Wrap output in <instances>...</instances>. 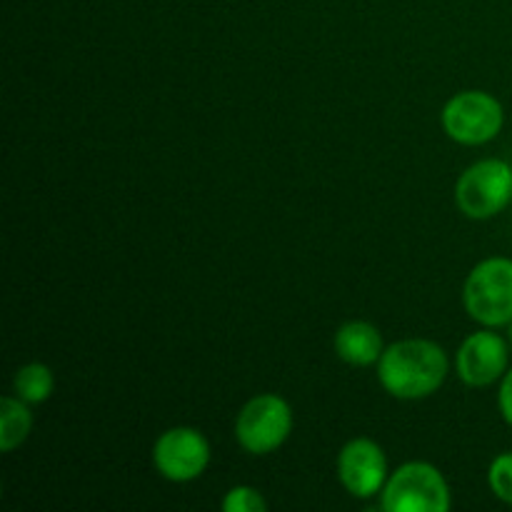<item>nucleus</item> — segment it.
Returning <instances> with one entry per match:
<instances>
[{
	"label": "nucleus",
	"mask_w": 512,
	"mask_h": 512,
	"mask_svg": "<svg viewBox=\"0 0 512 512\" xmlns=\"http://www.w3.org/2000/svg\"><path fill=\"white\" fill-rule=\"evenodd\" d=\"M448 355L433 340L410 338L393 343L378 360V380L393 398L420 400L448 378Z\"/></svg>",
	"instance_id": "nucleus-1"
},
{
	"label": "nucleus",
	"mask_w": 512,
	"mask_h": 512,
	"mask_svg": "<svg viewBox=\"0 0 512 512\" xmlns=\"http://www.w3.org/2000/svg\"><path fill=\"white\" fill-rule=\"evenodd\" d=\"M470 318L485 328H503L512 320V260L488 258L470 270L463 288Z\"/></svg>",
	"instance_id": "nucleus-2"
},
{
	"label": "nucleus",
	"mask_w": 512,
	"mask_h": 512,
	"mask_svg": "<svg viewBox=\"0 0 512 512\" xmlns=\"http://www.w3.org/2000/svg\"><path fill=\"white\" fill-rule=\"evenodd\" d=\"M450 488L435 465L405 463L395 470L383 488L380 508L385 512H448Z\"/></svg>",
	"instance_id": "nucleus-3"
},
{
	"label": "nucleus",
	"mask_w": 512,
	"mask_h": 512,
	"mask_svg": "<svg viewBox=\"0 0 512 512\" xmlns=\"http://www.w3.org/2000/svg\"><path fill=\"white\" fill-rule=\"evenodd\" d=\"M512 200V168L505 160L473 163L455 183V205L470 220H490Z\"/></svg>",
	"instance_id": "nucleus-4"
},
{
	"label": "nucleus",
	"mask_w": 512,
	"mask_h": 512,
	"mask_svg": "<svg viewBox=\"0 0 512 512\" xmlns=\"http://www.w3.org/2000/svg\"><path fill=\"white\" fill-rule=\"evenodd\" d=\"M293 433V410L280 395L265 393L248 400L235 420V438L250 455L278 450Z\"/></svg>",
	"instance_id": "nucleus-5"
},
{
	"label": "nucleus",
	"mask_w": 512,
	"mask_h": 512,
	"mask_svg": "<svg viewBox=\"0 0 512 512\" xmlns=\"http://www.w3.org/2000/svg\"><path fill=\"white\" fill-rule=\"evenodd\" d=\"M443 128L460 145L490 143L503 128V105L485 90H463L445 103Z\"/></svg>",
	"instance_id": "nucleus-6"
},
{
	"label": "nucleus",
	"mask_w": 512,
	"mask_h": 512,
	"mask_svg": "<svg viewBox=\"0 0 512 512\" xmlns=\"http://www.w3.org/2000/svg\"><path fill=\"white\" fill-rule=\"evenodd\" d=\"M210 463V443L195 428H170L155 440L153 465L170 483L200 478Z\"/></svg>",
	"instance_id": "nucleus-7"
},
{
	"label": "nucleus",
	"mask_w": 512,
	"mask_h": 512,
	"mask_svg": "<svg viewBox=\"0 0 512 512\" xmlns=\"http://www.w3.org/2000/svg\"><path fill=\"white\" fill-rule=\"evenodd\" d=\"M338 478L353 498H373L388 483V460L383 448L370 438L345 443L338 455Z\"/></svg>",
	"instance_id": "nucleus-8"
},
{
	"label": "nucleus",
	"mask_w": 512,
	"mask_h": 512,
	"mask_svg": "<svg viewBox=\"0 0 512 512\" xmlns=\"http://www.w3.org/2000/svg\"><path fill=\"white\" fill-rule=\"evenodd\" d=\"M508 358V343L498 333H493V328H485L465 338L455 365H458V375L465 385L488 388L508 373Z\"/></svg>",
	"instance_id": "nucleus-9"
},
{
	"label": "nucleus",
	"mask_w": 512,
	"mask_h": 512,
	"mask_svg": "<svg viewBox=\"0 0 512 512\" xmlns=\"http://www.w3.org/2000/svg\"><path fill=\"white\" fill-rule=\"evenodd\" d=\"M333 345L338 358L345 360L348 365H355V368L375 365L385 350L380 330L373 323H365V320H350V323L340 325Z\"/></svg>",
	"instance_id": "nucleus-10"
},
{
	"label": "nucleus",
	"mask_w": 512,
	"mask_h": 512,
	"mask_svg": "<svg viewBox=\"0 0 512 512\" xmlns=\"http://www.w3.org/2000/svg\"><path fill=\"white\" fill-rule=\"evenodd\" d=\"M30 430H33V413L28 403L18 395H5L0 403V450L13 453L28 440Z\"/></svg>",
	"instance_id": "nucleus-11"
},
{
	"label": "nucleus",
	"mask_w": 512,
	"mask_h": 512,
	"mask_svg": "<svg viewBox=\"0 0 512 512\" xmlns=\"http://www.w3.org/2000/svg\"><path fill=\"white\" fill-rule=\"evenodd\" d=\"M55 390V375L48 365L28 363L15 373L13 393L28 405L45 403Z\"/></svg>",
	"instance_id": "nucleus-12"
},
{
	"label": "nucleus",
	"mask_w": 512,
	"mask_h": 512,
	"mask_svg": "<svg viewBox=\"0 0 512 512\" xmlns=\"http://www.w3.org/2000/svg\"><path fill=\"white\" fill-rule=\"evenodd\" d=\"M488 483L490 490L495 493V498L512 505V453H500L498 458L490 463Z\"/></svg>",
	"instance_id": "nucleus-13"
},
{
	"label": "nucleus",
	"mask_w": 512,
	"mask_h": 512,
	"mask_svg": "<svg viewBox=\"0 0 512 512\" xmlns=\"http://www.w3.org/2000/svg\"><path fill=\"white\" fill-rule=\"evenodd\" d=\"M223 510L225 512H265L268 510V500L263 498V493L250 485H238V488L228 490V495L223 498Z\"/></svg>",
	"instance_id": "nucleus-14"
},
{
	"label": "nucleus",
	"mask_w": 512,
	"mask_h": 512,
	"mask_svg": "<svg viewBox=\"0 0 512 512\" xmlns=\"http://www.w3.org/2000/svg\"><path fill=\"white\" fill-rule=\"evenodd\" d=\"M498 405H500V413H503L505 423L512 428V368L503 375V380H500Z\"/></svg>",
	"instance_id": "nucleus-15"
},
{
	"label": "nucleus",
	"mask_w": 512,
	"mask_h": 512,
	"mask_svg": "<svg viewBox=\"0 0 512 512\" xmlns=\"http://www.w3.org/2000/svg\"><path fill=\"white\" fill-rule=\"evenodd\" d=\"M508 340H510V345H512V320L508 323Z\"/></svg>",
	"instance_id": "nucleus-16"
}]
</instances>
